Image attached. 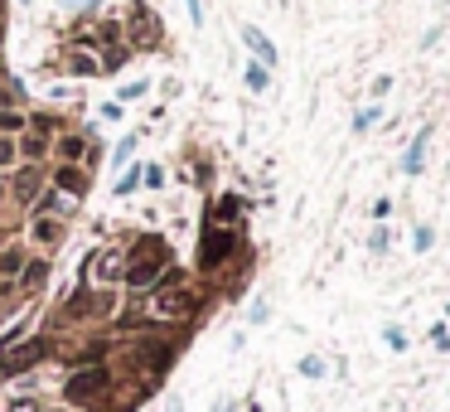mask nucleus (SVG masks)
Wrapping results in <instances>:
<instances>
[{
	"label": "nucleus",
	"instance_id": "nucleus-22",
	"mask_svg": "<svg viewBox=\"0 0 450 412\" xmlns=\"http://www.w3.org/2000/svg\"><path fill=\"white\" fill-rule=\"evenodd\" d=\"M44 276H49V267H44V262H29V272H25V286H39Z\"/></svg>",
	"mask_w": 450,
	"mask_h": 412
},
{
	"label": "nucleus",
	"instance_id": "nucleus-5",
	"mask_svg": "<svg viewBox=\"0 0 450 412\" xmlns=\"http://www.w3.org/2000/svg\"><path fill=\"white\" fill-rule=\"evenodd\" d=\"M189 310H194V296H189L185 286H175V291H160V296H155V315H165V320H185Z\"/></svg>",
	"mask_w": 450,
	"mask_h": 412
},
{
	"label": "nucleus",
	"instance_id": "nucleus-1",
	"mask_svg": "<svg viewBox=\"0 0 450 412\" xmlns=\"http://www.w3.org/2000/svg\"><path fill=\"white\" fill-rule=\"evenodd\" d=\"M165 267H170V247H165V238H141L136 252H131V262H126V281H131V286H150Z\"/></svg>",
	"mask_w": 450,
	"mask_h": 412
},
{
	"label": "nucleus",
	"instance_id": "nucleus-16",
	"mask_svg": "<svg viewBox=\"0 0 450 412\" xmlns=\"http://www.w3.org/2000/svg\"><path fill=\"white\" fill-rule=\"evenodd\" d=\"M426 340H431V349H441V354H450V325H446V320H436Z\"/></svg>",
	"mask_w": 450,
	"mask_h": 412
},
{
	"label": "nucleus",
	"instance_id": "nucleus-7",
	"mask_svg": "<svg viewBox=\"0 0 450 412\" xmlns=\"http://www.w3.org/2000/svg\"><path fill=\"white\" fill-rule=\"evenodd\" d=\"M102 388H106V369H87V374H78V379L68 384V398L82 403V398H97Z\"/></svg>",
	"mask_w": 450,
	"mask_h": 412
},
{
	"label": "nucleus",
	"instance_id": "nucleus-11",
	"mask_svg": "<svg viewBox=\"0 0 450 412\" xmlns=\"http://www.w3.org/2000/svg\"><path fill=\"white\" fill-rule=\"evenodd\" d=\"M383 345H388L393 354H407V349H412V335H407L397 320H388V325H383Z\"/></svg>",
	"mask_w": 450,
	"mask_h": 412
},
{
	"label": "nucleus",
	"instance_id": "nucleus-27",
	"mask_svg": "<svg viewBox=\"0 0 450 412\" xmlns=\"http://www.w3.org/2000/svg\"><path fill=\"white\" fill-rule=\"evenodd\" d=\"M446 320H450V301H446Z\"/></svg>",
	"mask_w": 450,
	"mask_h": 412
},
{
	"label": "nucleus",
	"instance_id": "nucleus-4",
	"mask_svg": "<svg viewBox=\"0 0 450 412\" xmlns=\"http://www.w3.org/2000/svg\"><path fill=\"white\" fill-rule=\"evenodd\" d=\"M431 136H436V126L426 121V126H417V136H412V146L402 151V161H397V170L407 175V180H417L426 170V146H431Z\"/></svg>",
	"mask_w": 450,
	"mask_h": 412
},
{
	"label": "nucleus",
	"instance_id": "nucleus-25",
	"mask_svg": "<svg viewBox=\"0 0 450 412\" xmlns=\"http://www.w3.org/2000/svg\"><path fill=\"white\" fill-rule=\"evenodd\" d=\"M10 156H15V151H10V141H0V165H10Z\"/></svg>",
	"mask_w": 450,
	"mask_h": 412
},
{
	"label": "nucleus",
	"instance_id": "nucleus-2",
	"mask_svg": "<svg viewBox=\"0 0 450 412\" xmlns=\"http://www.w3.org/2000/svg\"><path fill=\"white\" fill-rule=\"evenodd\" d=\"M233 252H238V228L209 223V233H204V247H199V267H204V272H213V267H223Z\"/></svg>",
	"mask_w": 450,
	"mask_h": 412
},
{
	"label": "nucleus",
	"instance_id": "nucleus-20",
	"mask_svg": "<svg viewBox=\"0 0 450 412\" xmlns=\"http://www.w3.org/2000/svg\"><path fill=\"white\" fill-rule=\"evenodd\" d=\"M368 92H373V102H378V97H388V92H393V73H378Z\"/></svg>",
	"mask_w": 450,
	"mask_h": 412
},
{
	"label": "nucleus",
	"instance_id": "nucleus-28",
	"mask_svg": "<svg viewBox=\"0 0 450 412\" xmlns=\"http://www.w3.org/2000/svg\"><path fill=\"white\" fill-rule=\"evenodd\" d=\"M170 412H180V403H175V408H170Z\"/></svg>",
	"mask_w": 450,
	"mask_h": 412
},
{
	"label": "nucleus",
	"instance_id": "nucleus-3",
	"mask_svg": "<svg viewBox=\"0 0 450 412\" xmlns=\"http://www.w3.org/2000/svg\"><path fill=\"white\" fill-rule=\"evenodd\" d=\"M126 25H131V44L136 49H155L160 44V20L150 15V5H131Z\"/></svg>",
	"mask_w": 450,
	"mask_h": 412
},
{
	"label": "nucleus",
	"instance_id": "nucleus-18",
	"mask_svg": "<svg viewBox=\"0 0 450 412\" xmlns=\"http://www.w3.org/2000/svg\"><path fill=\"white\" fill-rule=\"evenodd\" d=\"M34 190H39V170H25V175L15 180V194H20V199H29Z\"/></svg>",
	"mask_w": 450,
	"mask_h": 412
},
{
	"label": "nucleus",
	"instance_id": "nucleus-19",
	"mask_svg": "<svg viewBox=\"0 0 450 412\" xmlns=\"http://www.w3.org/2000/svg\"><path fill=\"white\" fill-rule=\"evenodd\" d=\"M58 185H63V190H73V194H82V190H87V180H82L78 170H58Z\"/></svg>",
	"mask_w": 450,
	"mask_h": 412
},
{
	"label": "nucleus",
	"instance_id": "nucleus-26",
	"mask_svg": "<svg viewBox=\"0 0 450 412\" xmlns=\"http://www.w3.org/2000/svg\"><path fill=\"white\" fill-rule=\"evenodd\" d=\"M189 15H194V25L204 20V10H199V0H189Z\"/></svg>",
	"mask_w": 450,
	"mask_h": 412
},
{
	"label": "nucleus",
	"instance_id": "nucleus-12",
	"mask_svg": "<svg viewBox=\"0 0 450 412\" xmlns=\"http://www.w3.org/2000/svg\"><path fill=\"white\" fill-rule=\"evenodd\" d=\"M431 247H436V228H431V223H412V252L426 257Z\"/></svg>",
	"mask_w": 450,
	"mask_h": 412
},
{
	"label": "nucleus",
	"instance_id": "nucleus-17",
	"mask_svg": "<svg viewBox=\"0 0 450 412\" xmlns=\"http://www.w3.org/2000/svg\"><path fill=\"white\" fill-rule=\"evenodd\" d=\"M300 374H305V379H324V374H329V364H324L319 354H305V359H300Z\"/></svg>",
	"mask_w": 450,
	"mask_h": 412
},
{
	"label": "nucleus",
	"instance_id": "nucleus-15",
	"mask_svg": "<svg viewBox=\"0 0 450 412\" xmlns=\"http://www.w3.org/2000/svg\"><path fill=\"white\" fill-rule=\"evenodd\" d=\"M368 247H373V252H378V257H383V252L393 247V228H388V223H378V228H373V233H368Z\"/></svg>",
	"mask_w": 450,
	"mask_h": 412
},
{
	"label": "nucleus",
	"instance_id": "nucleus-9",
	"mask_svg": "<svg viewBox=\"0 0 450 412\" xmlns=\"http://www.w3.org/2000/svg\"><path fill=\"white\" fill-rule=\"evenodd\" d=\"M242 209H247V204H242L238 194H223V199H218V209H213V223H223V228H233V223L242 219Z\"/></svg>",
	"mask_w": 450,
	"mask_h": 412
},
{
	"label": "nucleus",
	"instance_id": "nucleus-21",
	"mask_svg": "<svg viewBox=\"0 0 450 412\" xmlns=\"http://www.w3.org/2000/svg\"><path fill=\"white\" fill-rule=\"evenodd\" d=\"M34 238H39V243H53V238H58V223H34Z\"/></svg>",
	"mask_w": 450,
	"mask_h": 412
},
{
	"label": "nucleus",
	"instance_id": "nucleus-13",
	"mask_svg": "<svg viewBox=\"0 0 450 412\" xmlns=\"http://www.w3.org/2000/svg\"><path fill=\"white\" fill-rule=\"evenodd\" d=\"M116 267H121V252H97V257H92V276H97V281H106Z\"/></svg>",
	"mask_w": 450,
	"mask_h": 412
},
{
	"label": "nucleus",
	"instance_id": "nucleus-24",
	"mask_svg": "<svg viewBox=\"0 0 450 412\" xmlns=\"http://www.w3.org/2000/svg\"><path fill=\"white\" fill-rule=\"evenodd\" d=\"M10 412H39V408H34L29 398H20V403H15V408H10Z\"/></svg>",
	"mask_w": 450,
	"mask_h": 412
},
{
	"label": "nucleus",
	"instance_id": "nucleus-23",
	"mask_svg": "<svg viewBox=\"0 0 450 412\" xmlns=\"http://www.w3.org/2000/svg\"><path fill=\"white\" fill-rule=\"evenodd\" d=\"M388 214H393V199H378V204H373V219L383 223V219H388Z\"/></svg>",
	"mask_w": 450,
	"mask_h": 412
},
{
	"label": "nucleus",
	"instance_id": "nucleus-6",
	"mask_svg": "<svg viewBox=\"0 0 450 412\" xmlns=\"http://www.w3.org/2000/svg\"><path fill=\"white\" fill-rule=\"evenodd\" d=\"M39 354H44V340H29V345H20L15 354L0 359V374H5V379H10V374H25V369H29V364H34Z\"/></svg>",
	"mask_w": 450,
	"mask_h": 412
},
{
	"label": "nucleus",
	"instance_id": "nucleus-10",
	"mask_svg": "<svg viewBox=\"0 0 450 412\" xmlns=\"http://www.w3.org/2000/svg\"><path fill=\"white\" fill-rule=\"evenodd\" d=\"M373 126H383V107L373 102V107H358L353 112V136H368Z\"/></svg>",
	"mask_w": 450,
	"mask_h": 412
},
{
	"label": "nucleus",
	"instance_id": "nucleus-14",
	"mask_svg": "<svg viewBox=\"0 0 450 412\" xmlns=\"http://www.w3.org/2000/svg\"><path fill=\"white\" fill-rule=\"evenodd\" d=\"M242 78H247V87H257V92H266V87H271V68H266V63H257V58H252V63H247V73H242Z\"/></svg>",
	"mask_w": 450,
	"mask_h": 412
},
{
	"label": "nucleus",
	"instance_id": "nucleus-8",
	"mask_svg": "<svg viewBox=\"0 0 450 412\" xmlns=\"http://www.w3.org/2000/svg\"><path fill=\"white\" fill-rule=\"evenodd\" d=\"M242 44H247V49L257 54V63L276 68V44H271V39H266V34H262L257 25H242Z\"/></svg>",
	"mask_w": 450,
	"mask_h": 412
}]
</instances>
